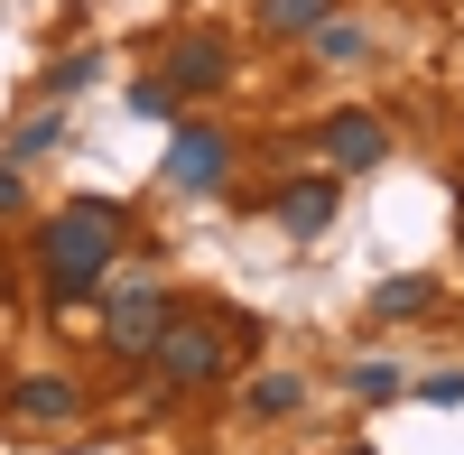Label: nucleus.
Here are the masks:
<instances>
[{"label": "nucleus", "instance_id": "nucleus-1", "mask_svg": "<svg viewBox=\"0 0 464 455\" xmlns=\"http://www.w3.org/2000/svg\"><path fill=\"white\" fill-rule=\"evenodd\" d=\"M111 242H121V214H111L102 196H74L47 233H37V260H47V288L56 297H84L93 279H102V260H111Z\"/></svg>", "mask_w": 464, "mask_h": 455}, {"label": "nucleus", "instance_id": "nucleus-2", "mask_svg": "<svg viewBox=\"0 0 464 455\" xmlns=\"http://www.w3.org/2000/svg\"><path fill=\"white\" fill-rule=\"evenodd\" d=\"M149 363H159V382L196 391V382H214V372H223V334H214V325H177V316H168V334L149 344Z\"/></svg>", "mask_w": 464, "mask_h": 455}, {"label": "nucleus", "instance_id": "nucleus-3", "mask_svg": "<svg viewBox=\"0 0 464 455\" xmlns=\"http://www.w3.org/2000/svg\"><path fill=\"white\" fill-rule=\"evenodd\" d=\"M223 168H232V140H223V131L186 121V131L168 140V186H196V196H214V186H223Z\"/></svg>", "mask_w": 464, "mask_h": 455}, {"label": "nucleus", "instance_id": "nucleus-4", "mask_svg": "<svg viewBox=\"0 0 464 455\" xmlns=\"http://www.w3.org/2000/svg\"><path fill=\"white\" fill-rule=\"evenodd\" d=\"M316 149L334 159V177H362V168H381V159H391V131H381L372 111H334Z\"/></svg>", "mask_w": 464, "mask_h": 455}, {"label": "nucleus", "instance_id": "nucleus-5", "mask_svg": "<svg viewBox=\"0 0 464 455\" xmlns=\"http://www.w3.org/2000/svg\"><path fill=\"white\" fill-rule=\"evenodd\" d=\"M168 334V288H121L111 297V353H149Z\"/></svg>", "mask_w": 464, "mask_h": 455}, {"label": "nucleus", "instance_id": "nucleus-6", "mask_svg": "<svg viewBox=\"0 0 464 455\" xmlns=\"http://www.w3.org/2000/svg\"><path fill=\"white\" fill-rule=\"evenodd\" d=\"M334 205H343V186L334 177H306V186H279V196H269V223H279V233H325L334 223Z\"/></svg>", "mask_w": 464, "mask_h": 455}, {"label": "nucleus", "instance_id": "nucleus-7", "mask_svg": "<svg viewBox=\"0 0 464 455\" xmlns=\"http://www.w3.org/2000/svg\"><path fill=\"white\" fill-rule=\"evenodd\" d=\"M214 84H223V37H196L168 56V93H214Z\"/></svg>", "mask_w": 464, "mask_h": 455}, {"label": "nucleus", "instance_id": "nucleus-8", "mask_svg": "<svg viewBox=\"0 0 464 455\" xmlns=\"http://www.w3.org/2000/svg\"><path fill=\"white\" fill-rule=\"evenodd\" d=\"M372 307L391 316V325H409V316H428V307H437V279H409V270H400V279H381V288H372Z\"/></svg>", "mask_w": 464, "mask_h": 455}, {"label": "nucleus", "instance_id": "nucleus-9", "mask_svg": "<svg viewBox=\"0 0 464 455\" xmlns=\"http://www.w3.org/2000/svg\"><path fill=\"white\" fill-rule=\"evenodd\" d=\"M10 409L19 419H74V382H19Z\"/></svg>", "mask_w": 464, "mask_h": 455}, {"label": "nucleus", "instance_id": "nucleus-10", "mask_svg": "<svg viewBox=\"0 0 464 455\" xmlns=\"http://www.w3.org/2000/svg\"><path fill=\"white\" fill-rule=\"evenodd\" d=\"M260 19L279 28V37H306V28H325V19H334V0H260Z\"/></svg>", "mask_w": 464, "mask_h": 455}, {"label": "nucleus", "instance_id": "nucleus-11", "mask_svg": "<svg viewBox=\"0 0 464 455\" xmlns=\"http://www.w3.org/2000/svg\"><path fill=\"white\" fill-rule=\"evenodd\" d=\"M56 140H65V121H56V111H37V121H19V131H10V159H47Z\"/></svg>", "mask_w": 464, "mask_h": 455}, {"label": "nucleus", "instance_id": "nucleus-12", "mask_svg": "<svg viewBox=\"0 0 464 455\" xmlns=\"http://www.w3.org/2000/svg\"><path fill=\"white\" fill-rule=\"evenodd\" d=\"M316 37V56H362V28L353 19H325V28H306Z\"/></svg>", "mask_w": 464, "mask_h": 455}, {"label": "nucleus", "instance_id": "nucleus-13", "mask_svg": "<svg viewBox=\"0 0 464 455\" xmlns=\"http://www.w3.org/2000/svg\"><path fill=\"white\" fill-rule=\"evenodd\" d=\"M251 409H260V419H279V409H297V382H288V372H269V382H251Z\"/></svg>", "mask_w": 464, "mask_h": 455}, {"label": "nucleus", "instance_id": "nucleus-14", "mask_svg": "<svg viewBox=\"0 0 464 455\" xmlns=\"http://www.w3.org/2000/svg\"><path fill=\"white\" fill-rule=\"evenodd\" d=\"M353 391L362 400H400V363H353Z\"/></svg>", "mask_w": 464, "mask_h": 455}, {"label": "nucleus", "instance_id": "nucleus-15", "mask_svg": "<svg viewBox=\"0 0 464 455\" xmlns=\"http://www.w3.org/2000/svg\"><path fill=\"white\" fill-rule=\"evenodd\" d=\"M428 400H464V372H437V382H428Z\"/></svg>", "mask_w": 464, "mask_h": 455}, {"label": "nucleus", "instance_id": "nucleus-16", "mask_svg": "<svg viewBox=\"0 0 464 455\" xmlns=\"http://www.w3.org/2000/svg\"><path fill=\"white\" fill-rule=\"evenodd\" d=\"M19 205V168H0V214H10Z\"/></svg>", "mask_w": 464, "mask_h": 455}, {"label": "nucleus", "instance_id": "nucleus-17", "mask_svg": "<svg viewBox=\"0 0 464 455\" xmlns=\"http://www.w3.org/2000/svg\"><path fill=\"white\" fill-rule=\"evenodd\" d=\"M343 455H372V446H343Z\"/></svg>", "mask_w": 464, "mask_h": 455}]
</instances>
